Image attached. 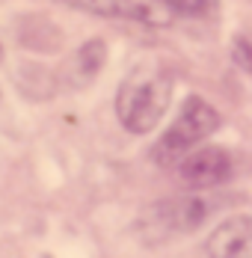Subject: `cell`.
<instances>
[{
	"label": "cell",
	"mask_w": 252,
	"mask_h": 258,
	"mask_svg": "<svg viewBox=\"0 0 252 258\" xmlns=\"http://www.w3.org/2000/svg\"><path fill=\"white\" fill-rule=\"evenodd\" d=\"M172 98V80L160 66H140L134 69L116 95V113L119 122L131 134H149L160 125L163 113L169 110Z\"/></svg>",
	"instance_id": "6da1fadb"
},
{
	"label": "cell",
	"mask_w": 252,
	"mask_h": 258,
	"mask_svg": "<svg viewBox=\"0 0 252 258\" xmlns=\"http://www.w3.org/2000/svg\"><path fill=\"white\" fill-rule=\"evenodd\" d=\"M217 128H220V113L205 98L190 95L187 101L181 104V113L175 116L172 128L166 131L160 137V143L154 146V160L163 163V166L178 163L193 146H199L202 140L211 137Z\"/></svg>",
	"instance_id": "7a4b0ae2"
},
{
	"label": "cell",
	"mask_w": 252,
	"mask_h": 258,
	"mask_svg": "<svg viewBox=\"0 0 252 258\" xmlns=\"http://www.w3.org/2000/svg\"><path fill=\"white\" fill-rule=\"evenodd\" d=\"M175 166L181 181H187L193 187H214V184L228 178L231 157L220 146H202V149H190Z\"/></svg>",
	"instance_id": "3957f363"
},
{
	"label": "cell",
	"mask_w": 252,
	"mask_h": 258,
	"mask_svg": "<svg viewBox=\"0 0 252 258\" xmlns=\"http://www.w3.org/2000/svg\"><path fill=\"white\" fill-rule=\"evenodd\" d=\"M208 258H252V217L237 214L220 223L208 243H205Z\"/></svg>",
	"instance_id": "277c9868"
},
{
	"label": "cell",
	"mask_w": 252,
	"mask_h": 258,
	"mask_svg": "<svg viewBox=\"0 0 252 258\" xmlns=\"http://www.w3.org/2000/svg\"><path fill=\"white\" fill-rule=\"evenodd\" d=\"M101 66H104V45L101 42H89V45H83L80 53H77V69H80V75L77 80L83 83H89V80L95 78V72H98Z\"/></svg>",
	"instance_id": "5b68a950"
},
{
	"label": "cell",
	"mask_w": 252,
	"mask_h": 258,
	"mask_svg": "<svg viewBox=\"0 0 252 258\" xmlns=\"http://www.w3.org/2000/svg\"><path fill=\"white\" fill-rule=\"evenodd\" d=\"M77 9L95 12V15H119V0H66Z\"/></svg>",
	"instance_id": "8992f818"
},
{
	"label": "cell",
	"mask_w": 252,
	"mask_h": 258,
	"mask_svg": "<svg viewBox=\"0 0 252 258\" xmlns=\"http://www.w3.org/2000/svg\"><path fill=\"white\" fill-rule=\"evenodd\" d=\"M234 62H237L240 69L252 72V42L249 39H237V42H234Z\"/></svg>",
	"instance_id": "52a82bcc"
},
{
	"label": "cell",
	"mask_w": 252,
	"mask_h": 258,
	"mask_svg": "<svg viewBox=\"0 0 252 258\" xmlns=\"http://www.w3.org/2000/svg\"><path fill=\"white\" fill-rule=\"evenodd\" d=\"M0 56H3V48H0Z\"/></svg>",
	"instance_id": "ba28073f"
}]
</instances>
